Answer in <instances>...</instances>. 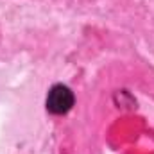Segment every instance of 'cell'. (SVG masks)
<instances>
[{"mask_svg": "<svg viewBox=\"0 0 154 154\" xmlns=\"http://www.w3.org/2000/svg\"><path fill=\"white\" fill-rule=\"evenodd\" d=\"M74 106V93L65 84H54L47 95V109L52 115H65Z\"/></svg>", "mask_w": 154, "mask_h": 154, "instance_id": "6da1fadb", "label": "cell"}]
</instances>
